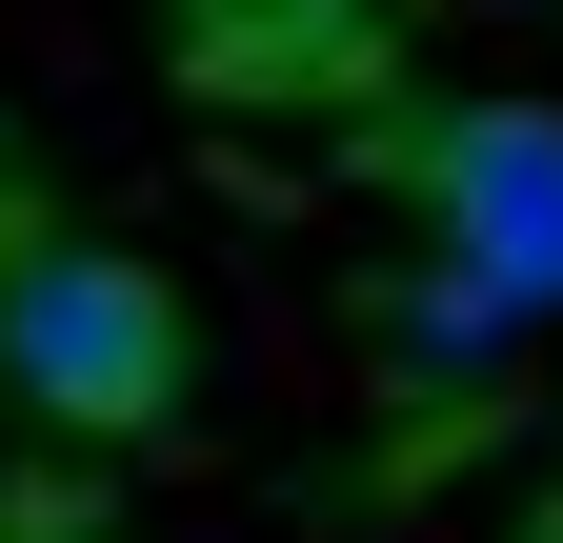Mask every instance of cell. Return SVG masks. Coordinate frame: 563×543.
<instances>
[{
  "mask_svg": "<svg viewBox=\"0 0 563 543\" xmlns=\"http://www.w3.org/2000/svg\"><path fill=\"white\" fill-rule=\"evenodd\" d=\"M0 402L60 443H141L181 402V302L141 282L121 242H60V222H0Z\"/></svg>",
  "mask_w": 563,
  "mask_h": 543,
  "instance_id": "obj_1",
  "label": "cell"
},
{
  "mask_svg": "<svg viewBox=\"0 0 563 543\" xmlns=\"http://www.w3.org/2000/svg\"><path fill=\"white\" fill-rule=\"evenodd\" d=\"M402 181L443 222V282L483 322H563V121L543 101H443L402 121Z\"/></svg>",
  "mask_w": 563,
  "mask_h": 543,
  "instance_id": "obj_2",
  "label": "cell"
}]
</instances>
